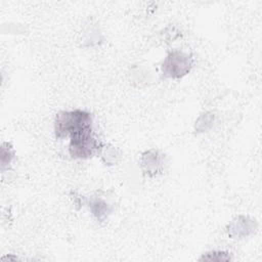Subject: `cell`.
I'll use <instances>...</instances> for the list:
<instances>
[{"instance_id": "1", "label": "cell", "mask_w": 262, "mask_h": 262, "mask_svg": "<svg viewBox=\"0 0 262 262\" xmlns=\"http://www.w3.org/2000/svg\"><path fill=\"white\" fill-rule=\"evenodd\" d=\"M92 130L91 115L82 110L61 111L54 120V133L57 139L71 137Z\"/></svg>"}, {"instance_id": "2", "label": "cell", "mask_w": 262, "mask_h": 262, "mask_svg": "<svg viewBox=\"0 0 262 262\" xmlns=\"http://www.w3.org/2000/svg\"><path fill=\"white\" fill-rule=\"evenodd\" d=\"M102 143L94 135L93 130L70 137L69 152L74 159H90L93 156H98Z\"/></svg>"}, {"instance_id": "3", "label": "cell", "mask_w": 262, "mask_h": 262, "mask_svg": "<svg viewBox=\"0 0 262 262\" xmlns=\"http://www.w3.org/2000/svg\"><path fill=\"white\" fill-rule=\"evenodd\" d=\"M193 58L182 50L170 51L162 62V73L168 78L178 79L188 74L192 68Z\"/></svg>"}, {"instance_id": "4", "label": "cell", "mask_w": 262, "mask_h": 262, "mask_svg": "<svg viewBox=\"0 0 262 262\" xmlns=\"http://www.w3.org/2000/svg\"><path fill=\"white\" fill-rule=\"evenodd\" d=\"M140 169L147 177H156L164 172L166 158L165 155L156 148L145 150L140 158Z\"/></svg>"}, {"instance_id": "5", "label": "cell", "mask_w": 262, "mask_h": 262, "mask_svg": "<svg viewBox=\"0 0 262 262\" xmlns=\"http://www.w3.org/2000/svg\"><path fill=\"white\" fill-rule=\"evenodd\" d=\"M257 221L247 215L235 216L227 225L226 231L231 238H245L257 231Z\"/></svg>"}, {"instance_id": "6", "label": "cell", "mask_w": 262, "mask_h": 262, "mask_svg": "<svg viewBox=\"0 0 262 262\" xmlns=\"http://www.w3.org/2000/svg\"><path fill=\"white\" fill-rule=\"evenodd\" d=\"M88 208L90 213L100 222L105 221L114 211L113 204L102 194H94L90 196Z\"/></svg>"}, {"instance_id": "7", "label": "cell", "mask_w": 262, "mask_h": 262, "mask_svg": "<svg viewBox=\"0 0 262 262\" xmlns=\"http://www.w3.org/2000/svg\"><path fill=\"white\" fill-rule=\"evenodd\" d=\"M154 74L144 67H134L130 71V83L136 87H144L152 84Z\"/></svg>"}, {"instance_id": "8", "label": "cell", "mask_w": 262, "mask_h": 262, "mask_svg": "<svg viewBox=\"0 0 262 262\" xmlns=\"http://www.w3.org/2000/svg\"><path fill=\"white\" fill-rule=\"evenodd\" d=\"M98 156H100L101 161L108 166L112 165H116L120 162L121 158H122V152L121 150L112 145V144H102Z\"/></svg>"}, {"instance_id": "9", "label": "cell", "mask_w": 262, "mask_h": 262, "mask_svg": "<svg viewBox=\"0 0 262 262\" xmlns=\"http://www.w3.org/2000/svg\"><path fill=\"white\" fill-rule=\"evenodd\" d=\"M215 122V114L213 112H205L196 119L194 124V131L196 133H204L209 131Z\"/></svg>"}, {"instance_id": "10", "label": "cell", "mask_w": 262, "mask_h": 262, "mask_svg": "<svg viewBox=\"0 0 262 262\" xmlns=\"http://www.w3.org/2000/svg\"><path fill=\"white\" fill-rule=\"evenodd\" d=\"M100 40H101L100 32L92 23H90L87 26L86 30L84 31L83 42H87V45H94V44H98Z\"/></svg>"}, {"instance_id": "11", "label": "cell", "mask_w": 262, "mask_h": 262, "mask_svg": "<svg viewBox=\"0 0 262 262\" xmlns=\"http://www.w3.org/2000/svg\"><path fill=\"white\" fill-rule=\"evenodd\" d=\"M232 258L230 256V254L228 252H225V251H210V252H207L205 254H203V256L199 259L200 261H218V262H221V261H230Z\"/></svg>"}, {"instance_id": "12", "label": "cell", "mask_w": 262, "mask_h": 262, "mask_svg": "<svg viewBox=\"0 0 262 262\" xmlns=\"http://www.w3.org/2000/svg\"><path fill=\"white\" fill-rule=\"evenodd\" d=\"M14 149L9 143H3L1 146V166L4 170L6 165H9L14 159Z\"/></svg>"}]
</instances>
